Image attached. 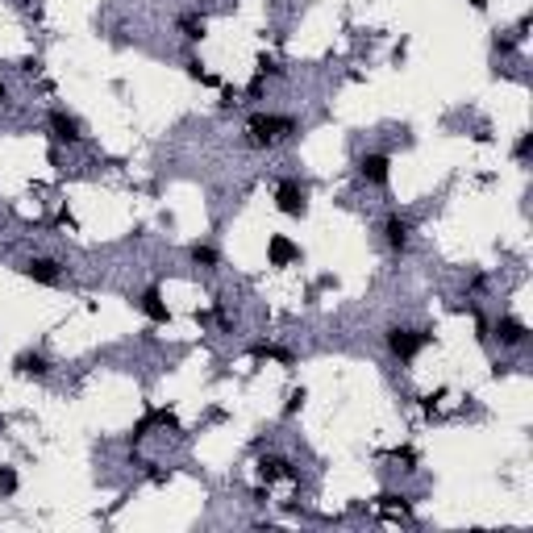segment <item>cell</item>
<instances>
[{
	"label": "cell",
	"mask_w": 533,
	"mask_h": 533,
	"mask_svg": "<svg viewBox=\"0 0 533 533\" xmlns=\"http://www.w3.org/2000/svg\"><path fill=\"white\" fill-rule=\"evenodd\" d=\"M275 204H279L284 217H304V213H309V192H304L296 179H284L279 192H275Z\"/></svg>",
	"instance_id": "7a4b0ae2"
},
{
	"label": "cell",
	"mask_w": 533,
	"mask_h": 533,
	"mask_svg": "<svg viewBox=\"0 0 533 533\" xmlns=\"http://www.w3.org/2000/svg\"><path fill=\"white\" fill-rule=\"evenodd\" d=\"M388 154H363L359 159V175H363L367 184H375V188H384L388 184Z\"/></svg>",
	"instance_id": "277c9868"
},
{
	"label": "cell",
	"mask_w": 533,
	"mask_h": 533,
	"mask_svg": "<svg viewBox=\"0 0 533 533\" xmlns=\"http://www.w3.org/2000/svg\"><path fill=\"white\" fill-rule=\"evenodd\" d=\"M0 100H4V79H0Z\"/></svg>",
	"instance_id": "603a6c76"
},
{
	"label": "cell",
	"mask_w": 533,
	"mask_h": 533,
	"mask_svg": "<svg viewBox=\"0 0 533 533\" xmlns=\"http://www.w3.org/2000/svg\"><path fill=\"white\" fill-rule=\"evenodd\" d=\"M138 304H142V313L150 317L154 325H171V309L163 304V296H159V288H146Z\"/></svg>",
	"instance_id": "8992f818"
},
{
	"label": "cell",
	"mask_w": 533,
	"mask_h": 533,
	"mask_svg": "<svg viewBox=\"0 0 533 533\" xmlns=\"http://www.w3.org/2000/svg\"><path fill=\"white\" fill-rule=\"evenodd\" d=\"M13 367H17V375H38V379L50 371L42 354H17V363H13Z\"/></svg>",
	"instance_id": "7c38bea8"
},
{
	"label": "cell",
	"mask_w": 533,
	"mask_h": 533,
	"mask_svg": "<svg viewBox=\"0 0 533 533\" xmlns=\"http://www.w3.org/2000/svg\"><path fill=\"white\" fill-rule=\"evenodd\" d=\"M429 342V334H421V329H388V350L396 359H417V350Z\"/></svg>",
	"instance_id": "3957f363"
},
{
	"label": "cell",
	"mask_w": 533,
	"mask_h": 533,
	"mask_svg": "<svg viewBox=\"0 0 533 533\" xmlns=\"http://www.w3.org/2000/svg\"><path fill=\"white\" fill-rule=\"evenodd\" d=\"M304 396H309V392H304V388H296V392H292V396H288V404H284V412H288V417H292V412H296V409H300V404H304Z\"/></svg>",
	"instance_id": "ffe728a7"
},
{
	"label": "cell",
	"mask_w": 533,
	"mask_h": 533,
	"mask_svg": "<svg viewBox=\"0 0 533 533\" xmlns=\"http://www.w3.org/2000/svg\"><path fill=\"white\" fill-rule=\"evenodd\" d=\"M179 29H184V38H192V42L204 38V21H196V17H179Z\"/></svg>",
	"instance_id": "9a60e30c"
},
{
	"label": "cell",
	"mask_w": 533,
	"mask_h": 533,
	"mask_svg": "<svg viewBox=\"0 0 533 533\" xmlns=\"http://www.w3.org/2000/svg\"><path fill=\"white\" fill-rule=\"evenodd\" d=\"M266 259H271V266H288L300 259V246L292 242V238H284V234H275L271 242H266Z\"/></svg>",
	"instance_id": "5b68a950"
},
{
	"label": "cell",
	"mask_w": 533,
	"mask_h": 533,
	"mask_svg": "<svg viewBox=\"0 0 533 533\" xmlns=\"http://www.w3.org/2000/svg\"><path fill=\"white\" fill-rule=\"evenodd\" d=\"M146 425H175V412L171 409H150L146 412Z\"/></svg>",
	"instance_id": "e0dca14e"
},
{
	"label": "cell",
	"mask_w": 533,
	"mask_h": 533,
	"mask_svg": "<svg viewBox=\"0 0 533 533\" xmlns=\"http://www.w3.org/2000/svg\"><path fill=\"white\" fill-rule=\"evenodd\" d=\"M188 75H192V79H200V84H209V88H221V79H217V75L200 71V63H196V59H192V63H188Z\"/></svg>",
	"instance_id": "ac0fdd59"
},
{
	"label": "cell",
	"mask_w": 533,
	"mask_h": 533,
	"mask_svg": "<svg viewBox=\"0 0 533 533\" xmlns=\"http://www.w3.org/2000/svg\"><path fill=\"white\" fill-rule=\"evenodd\" d=\"M13 492H17V471L0 467V496H13Z\"/></svg>",
	"instance_id": "2e32d148"
},
{
	"label": "cell",
	"mask_w": 533,
	"mask_h": 533,
	"mask_svg": "<svg viewBox=\"0 0 533 533\" xmlns=\"http://www.w3.org/2000/svg\"><path fill=\"white\" fill-rule=\"evenodd\" d=\"M21 271L34 279V284H46V288H50V284H59V263H54V259H29Z\"/></svg>",
	"instance_id": "52a82bcc"
},
{
	"label": "cell",
	"mask_w": 533,
	"mask_h": 533,
	"mask_svg": "<svg viewBox=\"0 0 533 533\" xmlns=\"http://www.w3.org/2000/svg\"><path fill=\"white\" fill-rule=\"evenodd\" d=\"M50 129H54V138H59V142H67V146L84 138V134H79V121H75V117H67V113H59V109L50 113Z\"/></svg>",
	"instance_id": "ba28073f"
},
{
	"label": "cell",
	"mask_w": 533,
	"mask_h": 533,
	"mask_svg": "<svg viewBox=\"0 0 533 533\" xmlns=\"http://www.w3.org/2000/svg\"><path fill=\"white\" fill-rule=\"evenodd\" d=\"M471 4H475V9H487V4H492V0H471Z\"/></svg>",
	"instance_id": "7402d4cb"
},
{
	"label": "cell",
	"mask_w": 533,
	"mask_h": 533,
	"mask_svg": "<svg viewBox=\"0 0 533 533\" xmlns=\"http://www.w3.org/2000/svg\"><path fill=\"white\" fill-rule=\"evenodd\" d=\"M409 234H412V225L404 217H388V225H384V238H388L392 250H404V246H409Z\"/></svg>",
	"instance_id": "30bf717a"
},
{
	"label": "cell",
	"mask_w": 533,
	"mask_h": 533,
	"mask_svg": "<svg viewBox=\"0 0 533 533\" xmlns=\"http://www.w3.org/2000/svg\"><path fill=\"white\" fill-rule=\"evenodd\" d=\"M379 509H400V512H404V509H409V500H404V496H392V492H384V496H379Z\"/></svg>",
	"instance_id": "d6986e66"
},
{
	"label": "cell",
	"mask_w": 533,
	"mask_h": 533,
	"mask_svg": "<svg viewBox=\"0 0 533 533\" xmlns=\"http://www.w3.org/2000/svg\"><path fill=\"white\" fill-rule=\"evenodd\" d=\"M250 354H254V359H279L284 367H292V354H288V350H279V346H271V342H259Z\"/></svg>",
	"instance_id": "4fadbf2b"
},
{
	"label": "cell",
	"mask_w": 533,
	"mask_h": 533,
	"mask_svg": "<svg viewBox=\"0 0 533 533\" xmlns=\"http://www.w3.org/2000/svg\"><path fill=\"white\" fill-rule=\"evenodd\" d=\"M246 134H250L254 146H279L288 134H296V121L292 117H275V113H259V117H250Z\"/></svg>",
	"instance_id": "6da1fadb"
},
{
	"label": "cell",
	"mask_w": 533,
	"mask_h": 533,
	"mask_svg": "<svg viewBox=\"0 0 533 533\" xmlns=\"http://www.w3.org/2000/svg\"><path fill=\"white\" fill-rule=\"evenodd\" d=\"M533 150V134H521V142H517V159H525Z\"/></svg>",
	"instance_id": "44dd1931"
},
{
	"label": "cell",
	"mask_w": 533,
	"mask_h": 533,
	"mask_svg": "<svg viewBox=\"0 0 533 533\" xmlns=\"http://www.w3.org/2000/svg\"><path fill=\"white\" fill-rule=\"evenodd\" d=\"M525 334H529V329H525V321H517V317H500V321H496V338L504 342V346H521Z\"/></svg>",
	"instance_id": "9c48e42d"
},
{
	"label": "cell",
	"mask_w": 533,
	"mask_h": 533,
	"mask_svg": "<svg viewBox=\"0 0 533 533\" xmlns=\"http://www.w3.org/2000/svg\"><path fill=\"white\" fill-rule=\"evenodd\" d=\"M259 475H263L266 484H275V479H292V467H288V459H259Z\"/></svg>",
	"instance_id": "8fae6325"
},
{
	"label": "cell",
	"mask_w": 533,
	"mask_h": 533,
	"mask_svg": "<svg viewBox=\"0 0 533 533\" xmlns=\"http://www.w3.org/2000/svg\"><path fill=\"white\" fill-rule=\"evenodd\" d=\"M192 263H196V266H217V250H213V246H200V242H196V246H192Z\"/></svg>",
	"instance_id": "5bb4252c"
}]
</instances>
